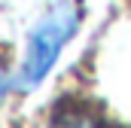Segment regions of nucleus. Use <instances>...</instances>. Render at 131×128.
<instances>
[{
	"label": "nucleus",
	"instance_id": "nucleus-1",
	"mask_svg": "<svg viewBox=\"0 0 131 128\" xmlns=\"http://www.w3.org/2000/svg\"><path fill=\"white\" fill-rule=\"evenodd\" d=\"M79 22H82V6L76 0H58L49 6V12L37 22V28L28 37V49L18 67V89L31 92L49 76L67 40L76 34Z\"/></svg>",
	"mask_w": 131,
	"mask_h": 128
},
{
	"label": "nucleus",
	"instance_id": "nucleus-2",
	"mask_svg": "<svg viewBox=\"0 0 131 128\" xmlns=\"http://www.w3.org/2000/svg\"><path fill=\"white\" fill-rule=\"evenodd\" d=\"M52 128H98L92 119H85V116H64V119H58Z\"/></svg>",
	"mask_w": 131,
	"mask_h": 128
},
{
	"label": "nucleus",
	"instance_id": "nucleus-3",
	"mask_svg": "<svg viewBox=\"0 0 131 128\" xmlns=\"http://www.w3.org/2000/svg\"><path fill=\"white\" fill-rule=\"evenodd\" d=\"M9 89H12V76H9V70L3 67V61H0V101L9 95Z\"/></svg>",
	"mask_w": 131,
	"mask_h": 128
}]
</instances>
